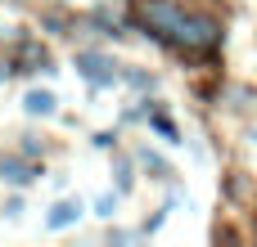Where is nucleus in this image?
Listing matches in <instances>:
<instances>
[{
	"instance_id": "nucleus-1",
	"label": "nucleus",
	"mask_w": 257,
	"mask_h": 247,
	"mask_svg": "<svg viewBox=\"0 0 257 247\" xmlns=\"http://www.w3.org/2000/svg\"><path fill=\"white\" fill-rule=\"evenodd\" d=\"M221 36H226L221 18L199 14V9H181L163 40H172V45H176V50H185V54H212V50L221 45Z\"/></svg>"
},
{
	"instance_id": "nucleus-2",
	"label": "nucleus",
	"mask_w": 257,
	"mask_h": 247,
	"mask_svg": "<svg viewBox=\"0 0 257 247\" xmlns=\"http://www.w3.org/2000/svg\"><path fill=\"white\" fill-rule=\"evenodd\" d=\"M77 72H81L95 90H104V86L117 81V63H113L108 54H95V50H81V54H77Z\"/></svg>"
},
{
	"instance_id": "nucleus-3",
	"label": "nucleus",
	"mask_w": 257,
	"mask_h": 247,
	"mask_svg": "<svg viewBox=\"0 0 257 247\" xmlns=\"http://www.w3.org/2000/svg\"><path fill=\"white\" fill-rule=\"evenodd\" d=\"M41 171L32 166V158H0V180L5 184H14V189H23V184H32Z\"/></svg>"
},
{
	"instance_id": "nucleus-4",
	"label": "nucleus",
	"mask_w": 257,
	"mask_h": 247,
	"mask_svg": "<svg viewBox=\"0 0 257 247\" xmlns=\"http://www.w3.org/2000/svg\"><path fill=\"white\" fill-rule=\"evenodd\" d=\"M77 216H81V202H59L45 225H50V230H68V225H77Z\"/></svg>"
},
{
	"instance_id": "nucleus-5",
	"label": "nucleus",
	"mask_w": 257,
	"mask_h": 247,
	"mask_svg": "<svg viewBox=\"0 0 257 247\" xmlns=\"http://www.w3.org/2000/svg\"><path fill=\"white\" fill-rule=\"evenodd\" d=\"M23 108H27L32 117H50V112H54V94H50V90H32V94L23 99Z\"/></svg>"
},
{
	"instance_id": "nucleus-6",
	"label": "nucleus",
	"mask_w": 257,
	"mask_h": 247,
	"mask_svg": "<svg viewBox=\"0 0 257 247\" xmlns=\"http://www.w3.org/2000/svg\"><path fill=\"white\" fill-rule=\"evenodd\" d=\"M140 162H145V171H154V176H167V162H163L158 153H149V148H145V153H140Z\"/></svg>"
},
{
	"instance_id": "nucleus-7",
	"label": "nucleus",
	"mask_w": 257,
	"mask_h": 247,
	"mask_svg": "<svg viewBox=\"0 0 257 247\" xmlns=\"http://www.w3.org/2000/svg\"><path fill=\"white\" fill-rule=\"evenodd\" d=\"M154 130H158V135H163L167 144H181V140H176V126H172L167 117H154Z\"/></svg>"
},
{
	"instance_id": "nucleus-8",
	"label": "nucleus",
	"mask_w": 257,
	"mask_h": 247,
	"mask_svg": "<svg viewBox=\"0 0 257 247\" xmlns=\"http://www.w3.org/2000/svg\"><path fill=\"white\" fill-rule=\"evenodd\" d=\"M113 207H117V198H113V194H104V198L95 202V216H113Z\"/></svg>"
},
{
	"instance_id": "nucleus-9",
	"label": "nucleus",
	"mask_w": 257,
	"mask_h": 247,
	"mask_svg": "<svg viewBox=\"0 0 257 247\" xmlns=\"http://www.w3.org/2000/svg\"><path fill=\"white\" fill-rule=\"evenodd\" d=\"M126 184H131V166H126V162H117V189H126Z\"/></svg>"
}]
</instances>
